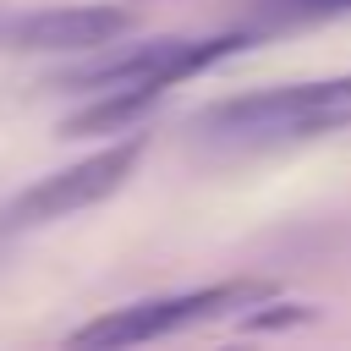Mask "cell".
I'll return each instance as SVG.
<instances>
[{
    "mask_svg": "<svg viewBox=\"0 0 351 351\" xmlns=\"http://www.w3.org/2000/svg\"><path fill=\"white\" fill-rule=\"evenodd\" d=\"M340 126H351V77L252 88L197 115V132L219 143H296V137H324Z\"/></svg>",
    "mask_w": 351,
    "mask_h": 351,
    "instance_id": "6da1fadb",
    "label": "cell"
},
{
    "mask_svg": "<svg viewBox=\"0 0 351 351\" xmlns=\"http://www.w3.org/2000/svg\"><path fill=\"white\" fill-rule=\"evenodd\" d=\"M252 38L247 33H214V38H143V44H126V49H110L66 77H55V88L66 93H104V88H126V82H154V88H176L230 55H241Z\"/></svg>",
    "mask_w": 351,
    "mask_h": 351,
    "instance_id": "7a4b0ae2",
    "label": "cell"
},
{
    "mask_svg": "<svg viewBox=\"0 0 351 351\" xmlns=\"http://www.w3.org/2000/svg\"><path fill=\"white\" fill-rule=\"evenodd\" d=\"M137 159H143V132H126V137H115L110 148H93L88 159H77V165H66V170L38 176L33 186H22V192L0 208V230L55 225V219H66V214H82V208L115 197V192L132 181Z\"/></svg>",
    "mask_w": 351,
    "mask_h": 351,
    "instance_id": "3957f363",
    "label": "cell"
},
{
    "mask_svg": "<svg viewBox=\"0 0 351 351\" xmlns=\"http://www.w3.org/2000/svg\"><path fill=\"white\" fill-rule=\"evenodd\" d=\"M263 285L258 280H219V285H203V291H176V296H143V302H126V307H110L104 318L82 324L71 340L77 346H143V340H165L176 329H192V324H208L230 307H247L258 302Z\"/></svg>",
    "mask_w": 351,
    "mask_h": 351,
    "instance_id": "277c9868",
    "label": "cell"
},
{
    "mask_svg": "<svg viewBox=\"0 0 351 351\" xmlns=\"http://www.w3.org/2000/svg\"><path fill=\"white\" fill-rule=\"evenodd\" d=\"M126 27H132L126 5H44L0 22V44L27 55H82V49H110Z\"/></svg>",
    "mask_w": 351,
    "mask_h": 351,
    "instance_id": "5b68a950",
    "label": "cell"
},
{
    "mask_svg": "<svg viewBox=\"0 0 351 351\" xmlns=\"http://www.w3.org/2000/svg\"><path fill=\"white\" fill-rule=\"evenodd\" d=\"M165 99V88H154V82H126V88H104L88 110H77L60 132L66 137H110V132H132L154 104Z\"/></svg>",
    "mask_w": 351,
    "mask_h": 351,
    "instance_id": "8992f818",
    "label": "cell"
},
{
    "mask_svg": "<svg viewBox=\"0 0 351 351\" xmlns=\"http://www.w3.org/2000/svg\"><path fill=\"white\" fill-rule=\"evenodd\" d=\"M285 22H318V16H351V0H269Z\"/></svg>",
    "mask_w": 351,
    "mask_h": 351,
    "instance_id": "52a82bcc",
    "label": "cell"
},
{
    "mask_svg": "<svg viewBox=\"0 0 351 351\" xmlns=\"http://www.w3.org/2000/svg\"><path fill=\"white\" fill-rule=\"evenodd\" d=\"M302 318H313V307L307 302H285V313H252L247 329H274V324H302Z\"/></svg>",
    "mask_w": 351,
    "mask_h": 351,
    "instance_id": "ba28073f",
    "label": "cell"
}]
</instances>
